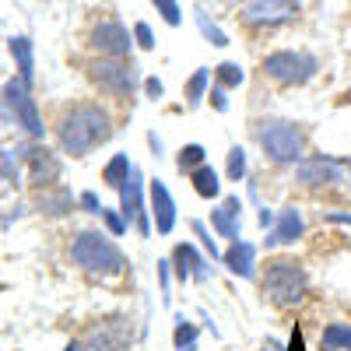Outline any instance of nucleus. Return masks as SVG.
Segmentation results:
<instances>
[{
	"label": "nucleus",
	"instance_id": "nucleus-40",
	"mask_svg": "<svg viewBox=\"0 0 351 351\" xmlns=\"http://www.w3.org/2000/svg\"><path fill=\"white\" fill-rule=\"evenodd\" d=\"M324 221H330V225H348V228H351V215H348V211H327Z\"/></svg>",
	"mask_w": 351,
	"mask_h": 351
},
{
	"label": "nucleus",
	"instance_id": "nucleus-15",
	"mask_svg": "<svg viewBox=\"0 0 351 351\" xmlns=\"http://www.w3.org/2000/svg\"><path fill=\"white\" fill-rule=\"evenodd\" d=\"M88 351H123L130 344V319L116 316V319H102L92 330L84 334Z\"/></svg>",
	"mask_w": 351,
	"mask_h": 351
},
{
	"label": "nucleus",
	"instance_id": "nucleus-3",
	"mask_svg": "<svg viewBox=\"0 0 351 351\" xmlns=\"http://www.w3.org/2000/svg\"><path fill=\"white\" fill-rule=\"evenodd\" d=\"M71 263L77 271L92 274V278H120L127 271V256L116 246L109 232L99 228H84L71 243Z\"/></svg>",
	"mask_w": 351,
	"mask_h": 351
},
{
	"label": "nucleus",
	"instance_id": "nucleus-11",
	"mask_svg": "<svg viewBox=\"0 0 351 351\" xmlns=\"http://www.w3.org/2000/svg\"><path fill=\"white\" fill-rule=\"evenodd\" d=\"M299 18V0H250L243 8V21L253 28H281Z\"/></svg>",
	"mask_w": 351,
	"mask_h": 351
},
{
	"label": "nucleus",
	"instance_id": "nucleus-41",
	"mask_svg": "<svg viewBox=\"0 0 351 351\" xmlns=\"http://www.w3.org/2000/svg\"><path fill=\"white\" fill-rule=\"evenodd\" d=\"M148 144H152V152H155V158H165V144H162V137H158L155 130L148 134Z\"/></svg>",
	"mask_w": 351,
	"mask_h": 351
},
{
	"label": "nucleus",
	"instance_id": "nucleus-25",
	"mask_svg": "<svg viewBox=\"0 0 351 351\" xmlns=\"http://www.w3.org/2000/svg\"><path fill=\"white\" fill-rule=\"evenodd\" d=\"M319 351H351V324H327L319 334Z\"/></svg>",
	"mask_w": 351,
	"mask_h": 351
},
{
	"label": "nucleus",
	"instance_id": "nucleus-23",
	"mask_svg": "<svg viewBox=\"0 0 351 351\" xmlns=\"http://www.w3.org/2000/svg\"><path fill=\"white\" fill-rule=\"evenodd\" d=\"M172 348L176 351H197L200 348V330H197V324H190L183 313L176 316V324H172Z\"/></svg>",
	"mask_w": 351,
	"mask_h": 351
},
{
	"label": "nucleus",
	"instance_id": "nucleus-43",
	"mask_svg": "<svg viewBox=\"0 0 351 351\" xmlns=\"http://www.w3.org/2000/svg\"><path fill=\"white\" fill-rule=\"evenodd\" d=\"M64 351H88V344H84V341H71Z\"/></svg>",
	"mask_w": 351,
	"mask_h": 351
},
{
	"label": "nucleus",
	"instance_id": "nucleus-16",
	"mask_svg": "<svg viewBox=\"0 0 351 351\" xmlns=\"http://www.w3.org/2000/svg\"><path fill=\"white\" fill-rule=\"evenodd\" d=\"M211 228L218 239H228V243L243 239V197L239 193H228L218 208H211Z\"/></svg>",
	"mask_w": 351,
	"mask_h": 351
},
{
	"label": "nucleus",
	"instance_id": "nucleus-20",
	"mask_svg": "<svg viewBox=\"0 0 351 351\" xmlns=\"http://www.w3.org/2000/svg\"><path fill=\"white\" fill-rule=\"evenodd\" d=\"M190 183H193V193L200 200H218L221 197V180H218V172L211 169V162H204L200 169H193Z\"/></svg>",
	"mask_w": 351,
	"mask_h": 351
},
{
	"label": "nucleus",
	"instance_id": "nucleus-19",
	"mask_svg": "<svg viewBox=\"0 0 351 351\" xmlns=\"http://www.w3.org/2000/svg\"><path fill=\"white\" fill-rule=\"evenodd\" d=\"M221 263L228 267V274H236L243 281H256V246L246 239L228 243V250L221 253Z\"/></svg>",
	"mask_w": 351,
	"mask_h": 351
},
{
	"label": "nucleus",
	"instance_id": "nucleus-26",
	"mask_svg": "<svg viewBox=\"0 0 351 351\" xmlns=\"http://www.w3.org/2000/svg\"><path fill=\"white\" fill-rule=\"evenodd\" d=\"M246 172H250L246 148H243V144H232L228 155H225V176H228V183H243V180H246Z\"/></svg>",
	"mask_w": 351,
	"mask_h": 351
},
{
	"label": "nucleus",
	"instance_id": "nucleus-31",
	"mask_svg": "<svg viewBox=\"0 0 351 351\" xmlns=\"http://www.w3.org/2000/svg\"><path fill=\"white\" fill-rule=\"evenodd\" d=\"M99 218H102V225L109 228V236H127V228H130V225H127V218L120 215V208H102Z\"/></svg>",
	"mask_w": 351,
	"mask_h": 351
},
{
	"label": "nucleus",
	"instance_id": "nucleus-21",
	"mask_svg": "<svg viewBox=\"0 0 351 351\" xmlns=\"http://www.w3.org/2000/svg\"><path fill=\"white\" fill-rule=\"evenodd\" d=\"M11 56L18 64V77L32 84V74H36V49H32V39L28 36H14L11 39Z\"/></svg>",
	"mask_w": 351,
	"mask_h": 351
},
{
	"label": "nucleus",
	"instance_id": "nucleus-14",
	"mask_svg": "<svg viewBox=\"0 0 351 351\" xmlns=\"http://www.w3.org/2000/svg\"><path fill=\"white\" fill-rule=\"evenodd\" d=\"M302 232H306V218H302V211L295 208V204H288V208H281V211H278L274 225L267 228L263 250H281V246L299 243V239H302Z\"/></svg>",
	"mask_w": 351,
	"mask_h": 351
},
{
	"label": "nucleus",
	"instance_id": "nucleus-36",
	"mask_svg": "<svg viewBox=\"0 0 351 351\" xmlns=\"http://www.w3.org/2000/svg\"><path fill=\"white\" fill-rule=\"evenodd\" d=\"M208 99H211V106H215V112H228V92H225V88H218V84H211V92H208Z\"/></svg>",
	"mask_w": 351,
	"mask_h": 351
},
{
	"label": "nucleus",
	"instance_id": "nucleus-28",
	"mask_svg": "<svg viewBox=\"0 0 351 351\" xmlns=\"http://www.w3.org/2000/svg\"><path fill=\"white\" fill-rule=\"evenodd\" d=\"M211 77H215V84H218V88L232 92V88H243V81H246V71H243L239 64L225 60V64H218V67L211 71Z\"/></svg>",
	"mask_w": 351,
	"mask_h": 351
},
{
	"label": "nucleus",
	"instance_id": "nucleus-38",
	"mask_svg": "<svg viewBox=\"0 0 351 351\" xmlns=\"http://www.w3.org/2000/svg\"><path fill=\"white\" fill-rule=\"evenodd\" d=\"M285 351H306V334H302V327H299V324L291 327V337H288Z\"/></svg>",
	"mask_w": 351,
	"mask_h": 351
},
{
	"label": "nucleus",
	"instance_id": "nucleus-2",
	"mask_svg": "<svg viewBox=\"0 0 351 351\" xmlns=\"http://www.w3.org/2000/svg\"><path fill=\"white\" fill-rule=\"evenodd\" d=\"M256 278H260V295L278 309H295L309 295V274L302 260L295 256H271Z\"/></svg>",
	"mask_w": 351,
	"mask_h": 351
},
{
	"label": "nucleus",
	"instance_id": "nucleus-18",
	"mask_svg": "<svg viewBox=\"0 0 351 351\" xmlns=\"http://www.w3.org/2000/svg\"><path fill=\"white\" fill-rule=\"evenodd\" d=\"M25 162H28V180H32L39 190L43 186H53L56 180H60V172H64L60 158H56L49 148H28Z\"/></svg>",
	"mask_w": 351,
	"mask_h": 351
},
{
	"label": "nucleus",
	"instance_id": "nucleus-30",
	"mask_svg": "<svg viewBox=\"0 0 351 351\" xmlns=\"http://www.w3.org/2000/svg\"><path fill=\"white\" fill-rule=\"evenodd\" d=\"M197 28H200V36L208 39L211 46H228V36L221 32L215 21H208V14H204V11H197Z\"/></svg>",
	"mask_w": 351,
	"mask_h": 351
},
{
	"label": "nucleus",
	"instance_id": "nucleus-27",
	"mask_svg": "<svg viewBox=\"0 0 351 351\" xmlns=\"http://www.w3.org/2000/svg\"><path fill=\"white\" fill-rule=\"evenodd\" d=\"M204 162H208V152H204V144H183V148L176 152V169H180V176H190V172L200 169Z\"/></svg>",
	"mask_w": 351,
	"mask_h": 351
},
{
	"label": "nucleus",
	"instance_id": "nucleus-34",
	"mask_svg": "<svg viewBox=\"0 0 351 351\" xmlns=\"http://www.w3.org/2000/svg\"><path fill=\"white\" fill-rule=\"evenodd\" d=\"M158 285H162V302L169 306L172 302V263L169 260H158Z\"/></svg>",
	"mask_w": 351,
	"mask_h": 351
},
{
	"label": "nucleus",
	"instance_id": "nucleus-13",
	"mask_svg": "<svg viewBox=\"0 0 351 351\" xmlns=\"http://www.w3.org/2000/svg\"><path fill=\"white\" fill-rule=\"evenodd\" d=\"M148 211H152V221H155L158 236H172L176 221H180V208H176L172 190L165 186V180H158V176L148 183Z\"/></svg>",
	"mask_w": 351,
	"mask_h": 351
},
{
	"label": "nucleus",
	"instance_id": "nucleus-29",
	"mask_svg": "<svg viewBox=\"0 0 351 351\" xmlns=\"http://www.w3.org/2000/svg\"><path fill=\"white\" fill-rule=\"evenodd\" d=\"M190 232L200 239V250L208 253L211 260H221V246H218V239H215V228H208V221H190Z\"/></svg>",
	"mask_w": 351,
	"mask_h": 351
},
{
	"label": "nucleus",
	"instance_id": "nucleus-33",
	"mask_svg": "<svg viewBox=\"0 0 351 351\" xmlns=\"http://www.w3.org/2000/svg\"><path fill=\"white\" fill-rule=\"evenodd\" d=\"M130 36H134V43H137L141 49H155V32H152L148 21H137V25L130 28Z\"/></svg>",
	"mask_w": 351,
	"mask_h": 351
},
{
	"label": "nucleus",
	"instance_id": "nucleus-7",
	"mask_svg": "<svg viewBox=\"0 0 351 351\" xmlns=\"http://www.w3.org/2000/svg\"><path fill=\"white\" fill-rule=\"evenodd\" d=\"M0 109H4L28 137H36V141L46 137V123H43V116H39V102L32 99V92H28V81L11 77L4 84V92H0Z\"/></svg>",
	"mask_w": 351,
	"mask_h": 351
},
{
	"label": "nucleus",
	"instance_id": "nucleus-35",
	"mask_svg": "<svg viewBox=\"0 0 351 351\" xmlns=\"http://www.w3.org/2000/svg\"><path fill=\"white\" fill-rule=\"evenodd\" d=\"M77 208H81V211H88V215H102V200H99V193H95V190H84V193L77 197Z\"/></svg>",
	"mask_w": 351,
	"mask_h": 351
},
{
	"label": "nucleus",
	"instance_id": "nucleus-24",
	"mask_svg": "<svg viewBox=\"0 0 351 351\" xmlns=\"http://www.w3.org/2000/svg\"><path fill=\"white\" fill-rule=\"evenodd\" d=\"M208 92H211V71H208V67H197V71L190 74L186 88H183V95H186V109H197L204 99H208Z\"/></svg>",
	"mask_w": 351,
	"mask_h": 351
},
{
	"label": "nucleus",
	"instance_id": "nucleus-4",
	"mask_svg": "<svg viewBox=\"0 0 351 351\" xmlns=\"http://www.w3.org/2000/svg\"><path fill=\"white\" fill-rule=\"evenodd\" d=\"M253 134L260 141V152L271 165H281V169H295L302 158H306V134L299 123L291 120H278V116H267V120H256L253 123Z\"/></svg>",
	"mask_w": 351,
	"mask_h": 351
},
{
	"label": "nucleus",
	"instance_id": "nucleus-12",
	"mask_svg": "<svg viewBox=\"0 0 351 351\" xmlns=\"http://www.w3.org/2000/svg\"><path fill=\"white\" fill-rule=\"evenodd\" d=\"M169 263H172V278L180 281V285L208 281V278H211V263H208V256H200L193 243H176L172 253H169Z\"/></svg>",
	"mask_w": 351,
	"mask_h": 351
},
{
	"label": "nucleus",
	"instance_id": "nucleus-22",
	"mask_svg": "<svg viewBox=\"0 0 351 351\" xmlns=\"http://www.w3.org/2000/svg\"><path fill=\"white\" fill-rule=\"evenodd\" d=\"M134 176V162H130V155H112L106 165H102V183L109 186V190H120L127 180Z\"/></svg>",
	"mask_w": 351,
	"mask_h": 351
},
{
	"label": "nucleus",
	"instance_id": "nucleus-6",
	"mask_svg": "<svg viewBox=\"0 0 351 351\" xmlns=\"http://www.w3.org/2000/svg\"><path fill=\"white\" fill-rule=\"evenodd\" d=\"M260 71H263V77H271L281 88H302L306 81L316 77L319 60L313 53H302V49H274V53L263 56Z\"/></svg>",
	"mask_w": 351,
	"mask_h": 351
},
{
	"label": "nucleus",
	"instance_id": "nucleus-44",
	"mask_svg": "<svg viewBox=\"0 0 351 351\" xmlns=\"http://www.w3.org/2000/svg\"><path fill=\"white\" fill-rule=\"evenodd\" d=\"M0 158H4V152H0Z\"/></svg>",
	"mask_w": 351,
	"mask_h": 351
},
{
	"label": "nucleus",
	"instance_id": "nucleus-42",
	"mask_svg": "<svg viewBox=\"0 0 351 351\" xmlns=\"http://www.w3.org/2000/svg\"><path fill=\"white\" fill-rule=\"evenodd\" d=\"M256 351H285V344H281V341H274V337H267V341H263Z\"/></svg>",
	"mask_w": 351,
	"mask_h": 351
},
{
	"label": "nucleus",
	"instance_id": "nucleus-39",
	"mask_svg": "<svg viewBox=\"0 0 351 351\" xmlns=\"http://www.w3.org/2000/svg\"><path fill=\"white\" fill-rule=\"evenodd\" d=\"M274 218H278V211H271V208H260V215H256V225L267 232L271 225H274Z\"/></svg>",
	"mask_w": 351,
	"mask_h": 351
},
{
	"label": "nucleus",
	"instance_id": "nucleus-17",
	"mask_svg": "<svg viewBox=\"0 0 351 351\" xmlns=\"http://www.w3.org/2000/svg\"><path fill=\"white\" fill-rule=\"evenodd\" d=\"M74 208H77V197H74V190L71 186H64V183H53V186H43L39 193H36V211L43 215V218H67V215H74Z\"/></svg>",
	"mask_w": 351,
	"mask_h": 351
},
{
	"label": "nucleus",
	"instance_id": "nucleus-5",
	"mask_svg": "<svg viewBox=\"0 0 351 351\" xmlns=\"http://www.w3.org/2000/svg\"><path fill=\"white\" fill-rule=\"evenodd\" d=\"M88 81L112 99H130L137 92V84H144L141 67L134 60H120V56H95L88 64Z\"/></svg>",
	"mask_w": 351,
	"mask_h": 351
},
{
	"label": "nucleus",
	"instance_id": "nucleus-1",
	"mask_svg": "<svg viewBox=\"0 0 351 351\" xmlns=\"http://www.w3.org/2000/svg\"><path fill=\"white\" fill-rule=\"evenodd\" d=\"M112 137V116L106 106L84 99V102H71L60 109V120H56V144L60 152L71 158H84L95 148Z\"/></svg>",
	"mask_w": 351,
	"mask_h": 351
},
{
	"label": "nucleus",
	"instance_id": "nucleus-8",
	"mask_svg": "<svg viewBox=\"0 0 351 351\" xmlns=\"http://www.w3.org/2000/svg\"><path fill=\"white\" fill-rule=\"evenodd\" d=\"M120 193V215L130 228H137L141 239H152V211H148V183H144L141 169H134L130 180L116 190Z\"/></svg>",
	"mask_w": 351,
	"mask_h": 351
},
{
	"label": "nucleus",
	"instance_id": "nucleus-9",
	"mask_svg": "<svg viewBox=\"0 0 351 351\" xmlns=\"http://www.w3.org/2000/svg\"><path fill=\"white\" fill-rule=\"evenodd\" d=\"M344 169H351V158H334V155H306L295 165V183L302 190H324L344 183Z\"/></svg>",
	"mask_w": 351,
	"mask_h": 351
},
{
	"label": "nucleus",
	"instance_id": "nucleus-32",
	"mask_svg": "<svg viewBox=\"0 0 351 351\" xmlns=\"http://www.w3.org/2000/svg\"><path fill=\"white\" fill-rule=\"evenodd\" d=\"M152 4H155V11L162 14V21L165 25H180L183 21V11H180V0H152Z\"/></svg>",
	"mask_w": 351,
	"mask_h": 351
},
{
	"label": "nucleus",
	"instance_id": "nucleus-37",
	"mask_svg": "<svg viewBox=\"0 0 351 351\" xmlns=\"http://www.w3.org/2000/svg\"><path fill=\"white\" fill-rule=\"evenodd\" d=\"M144 95H148L152 102H158V99L165 95V84H162L158 77H144Z\"/></svg>",
	"mask_w": 351,
	"mask_h": 351
},
{
	"label": "nucleus",
	"instance_id": "nucleus-10",
	"mask_svg": "<svg viewBox=\"0 0 351 351\" xmlns=\"http://www.w3.org/2000/svg\"><path fill=\"white\" fill-rule=\"evenodd\" d=\"M88 46L99 56H120V60H130V49H134V36L127 32L123 21L116 18H99L88 32Z\"/></svg>",
	"mask_w": 351,
	"mask_h": 351
}]
</instances>
